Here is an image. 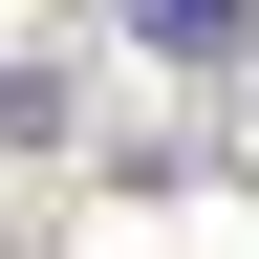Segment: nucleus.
I'll return each mask as SVG.
<instances>
[{"mask_svg":"<svg viewBox=\"0 0 259 259\" xmlns=\"http://www.w3.org/2000/svg\"><path fill=\"white\" fill-rule=\"evenodd\" d=\"M130 22H151V44H173V65H194V44H238L259 0H130Z\"/></svg>","mask_w":259,"mask_h":259,"instance_id":"1","label":"nucleus"}]
</instances>
